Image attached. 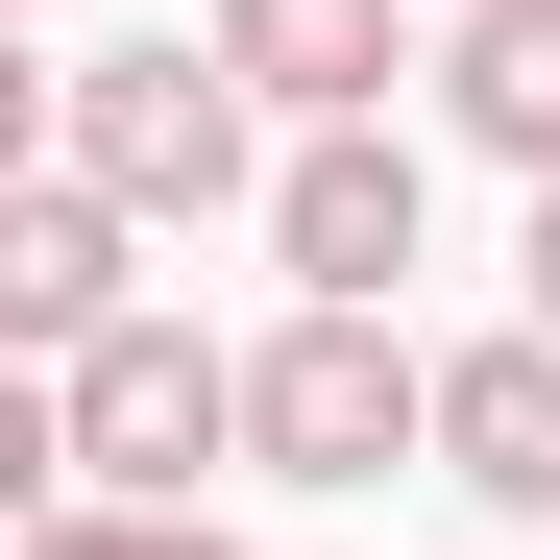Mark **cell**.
Segmentation results:
<instances>
[{
  "label": "cell",
  "instance_id": "obj_1",
  "mask_svg": "<svg viewBox=\"0 0 560 560\" xmlns=\"http://www.w3.org/2000/svg\"><path fill=\"white\" fill-rule=\"evenodd\" d=\"M49 171H98L122 220H220V196H268V98L220 73V25H147V49H73L49 73Z\"/></svg>",
  "mask_w": 560,
  "mask_h": 560
},
{
  "label": "cell",
  "instance_id": "obj_2",
  "mask_svg": "<svg viewBox=\"0 0 560 560\" xmlns=\"http://www.w3.org/2000/svg\"><path fill=\"white\" fill-rule=\"evenodd\" d=\"M390 463H439V365L390 317H268L244 341V488H390Z\"/></svg>",
  "mask_w": 560,
  "mask_h": 560
},
{
  "label": "cell",
  "instance_id": "obj_9",
  "mask_svg": "<svg viewBox=\"0 0 560 560\" xmlns=\"http://www.w3.org/2000/svg\"><path fill=\"white\" fill-rule=\"evenodd\" d=\"M25 560H244L220 512H98V488H73V512H25Z\"/></svg>",
  "mask_w": 560,
  "mask_h": 560
},
{
  "label": "cell",
  "instance_id": "obj_11",
  "mask_svg": "<svg viewBox=\"0 0 560 560\" xmlns=\"http://www.w3.org/2000/svg\"><path fill=\"white\" fill-rule=\"evenodd\" d=\"M25 25H49V0H25Z\"/></svg>",
  "mask_w": 560,
  "mask_h": 560
},
{
  "label": "cell",
  "instance_id": "obj_8",
  "mask_svg": "<svg viewBox=\"0 0 560 560\" xmlns=\"http://www.w3.org/2000/svg\"><path fill=\"white\" fill-rule=\"evenodd\" d=\"M439 122L560 196V0H463V25H439Z\"/></svg>",
  "mask_w": 560,
  "mask_h": 560
},
{
  "label": "cell",
  "instance_id": "obj_5",
  "mask_svg": "<svg viewBox=\"0 0 560 560\" xmlns=\"http://www.w3.org/2000/svg\"><path fill=\"white\" fill-rule=\"evenodd\" d=\"M122 196H98V171H25V196H0V341H25V365H73V341H122L147 293H122Z\"/></svg>",
  "mask_w": 560,
  "mask_h": 560
},
{
  "label": "cell",
  "instance_id": "obj_6",
  "mask_svg": "<svg viewBox=\"0 0 560 560\" xmlns=\"http://www.w3.org/2000/svg\"><path fill=\"white\" fill-rule=\"evenodd\" d=\"M439 488L512 512V536H560V341L536 317L512 341H439Z\"/></svg>",
  "mask_w": 560,
  "mask_h": 560
},
{
  "label": "cell",
  "instance_id": "obj_12",
  "mask_svg": "<svg viewBox=\"0 0 560 560\" xmlns=\"http://www.w3.org/2000/svg\"><path fill=\"white\" fill-rule=\"evenodd\" d=\"M439 25H463V0H439Z\"/></svg>",
  "mask_w": 560,
  "mask_h": 560
},
{
  "label": "cell",
  "instance_id": "obj_10",
  "mask_svg": "<svg viewBox=\"0 0 560 560\" xmlns=\"http://www.w3.org/2000/svg\"><path fill=\"white\" fill-rule=\"evenodd\" d=\"M512 293H536V341H560V196H536V244H512Z\"/></svg>",
  "mask_w": 560,
  "mask_h": 560
},
{
  "label": "cell",
  "instance_id": "obj_4",
  "mask_svg": "<svg viewBox=\"0 0 560 560\" xmlns=\"http://www.w3.org/2000/svg\"><path fill=\"white\" fill-rule=\"evenodd\" d=\"M415 220H439V171L390 122H293V171H268V268H293L317 317H390L415 293Z\"/></svg>",
  "mask_w": 560,
  "mask_h": 560
},
{
  "label": "cell",
  "instance_id": "obj_7",
  "mask_svg": "<svg viewBox=\"0 0 560 560\" xmlns=\"http://www.w3.org/2000/svg\"><path fill=\"white\" fill-rule=\"evenodd\" d=\"M220 73L268 122H390V49H415V0H196Z\"/></svg>",
  "mask_w": 560,
  "mask_h": 560
},
{
  "label": "cell",
  "instance_id": "obj_3",
  "mask_svg": "<svg viewBox=\"0 0 560 560\" xmlns=\"http://www.w3.org/2000/svg\"><path fill=\"white\" fill-rule=\"evenodd\" d=\"M49 415H73V488H98V512H196V463H244V341L122 317V341L49 365Z\"/></svg>",
  "mask_w": 560,
  "mask_h": 560
}]
</instances>
